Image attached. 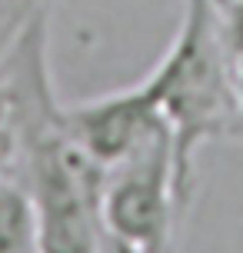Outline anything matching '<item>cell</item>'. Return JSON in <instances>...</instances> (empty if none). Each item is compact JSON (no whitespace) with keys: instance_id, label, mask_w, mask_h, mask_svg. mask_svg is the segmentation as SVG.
Segmentation results:
<instances>
[{"instance_id":"cell-3","label":"cell","mask_w":243,"mask_h":253,"mask_svg":"<svg viewBox=\"0 0 243 253\" xmlns=\"http://www.w3.org/2000/svg\"><path fill=\"white\" fill-rule=\"evenodd\" d=\"M100 216L103 230L133 250L173 253L183 213L173 193V153L166 126L120 164L103 170Z\"/></svg>"},{"instance_id":"cell-1","label":"cell","mask_w":243,"mask_h":253,"mask_svg":"<svg viewBox=\"0 0 243 253\" xmlns=\"http://www.w3.org/2000/svg\"><path fill=\"white\" fill-rule=\"evenodd\" d=\"M147 84L157 97L160 120L170 133L173 193L187 216L193 197V160L206 140L230 137L237 120L233 60L220 27L217 0H183V17L163 60Z\"/></svg>"},{"instance_id":"cell-9","label":"cell","mask_w":243,"mask_h":253,"mask_svg":"<svg viewBox=\"0 0 243 253\" xmlns=\"http://www.w3.org/2000/svg\"><path fill=\"white\" fill-rule=\"evenodd\" d=\"M217 3H223V0H217Z\"/></svg>"},{"instance_id":"cell-5","label":"cell","mask_w":243,"mask_h":253,"mask_svg":"<svg viewBox=\"0 0 243 253\" xmlns=\"http://www.w3.org/2000/svg\"><path fill=\"white\" fill-rule=\"evenodd\" d=\"M0 253H40L34 200L13 180H0Z\"/></svg>"},{"instance_id":"cell-2","label":"cell","mask_w":243,"mask_h":253,"mask_svg":"<svg viewBox=\"0 0 243 253\" xmlns=\"http://www.w3.org/2000/svg\"><path fill=\"white\" fill-rule=\"evenodd\" d=\"M27 193L37 213L40 253H100L103 167L83 150L64 110L27 133Z\"/></svg>"},{"instance_id":"cell-6","label":"cell","mask_w":243,"mask_h":253,"mask_svg":"<svg viewBox=\"0 0 243 253\" xmlns=\"http://www.w3.org/2000/svg\"><path fill=\"white\" fill-rule=\"evenodd\" d=\"M220 27H223L230 60H240L243 57V0H223L220 3Z\"/></svg>"},{"instance_id":"cell-7","label":"cell","mask_w":243,"mask_h":253,"mask_svg":"<svg viewBox=\"0 0 243 253\" xmlns=\"http://www.w3.org/2000/svg\"><path fill=\"white\" fill-rule=\"evenodd\" d=\"M233 84H237V120H233V133L230 137L243 140V57L233 60Z\"/></svg>"},{"instance_id":"cell-8","label":"cell","mask_w":243,"mask_h":253,"mask_svg":"<svg viewBox=\"0 0 243 253\" xmlns=\"http://www.w3.org/2000/svg\"><path fill=\"white\" fill-rule=\"evenodd\" d=\"M100 253H140V250H133L130 243L117 240V237H110V233H103V247H100Z\"/></svg>"},{"instance_id":"cell-4","label":"cell","mask_w":243,"mask_h":253,"mask_svg":"<svg viewBox=\"0 0 243 253\" xmlns=\"http://www.w3.org/2000/svg\"><path fill=\"white\" fill-rule=\"evenodd\" d=\"M64 120L70 133L83 143V150L103 170L130 157L163 126L157 97L147 80H140L130 90H117V93H107L97 100L77 103V107L64 110Z\"/></svg>"}]
</instances>
